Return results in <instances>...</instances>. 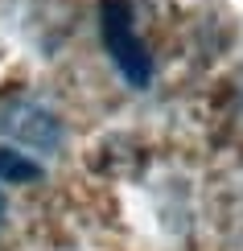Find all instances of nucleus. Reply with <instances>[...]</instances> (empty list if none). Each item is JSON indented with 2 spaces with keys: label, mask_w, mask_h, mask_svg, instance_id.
Segmentation results:
<instances>
[{
  "label": "nucleus",
  "mask_w": 243,
  "mask_h": 251,
  "mask_svg": "<svg viewBox=\"0 0 243 251\" xmlns=\"http://www.w3.org/2000/svg\"><path fill=\"white\" fill-rule=\"evenodd\" d=\"M99 33H103V46H108L115 70L128 78V87H149L153 54L136 33V17H132L128 0H103L99 4Z\"/></svg>",
  "instance_id": "1"
},
{
  "label": "nucleus",
  "mask_w": 243,
  "mask_h": 251,
  "mask_svg": "<svg viewBox=\"0 0 243 251\" xmlns=\"http://www.w3.org/2000/svg\"><path fill=\"white\" fill-rule=\"evenodd\" d=\"M0 136L13 140L29 156H50L62 149V120L46 103H37L29 95H13L0 103Z\"/></svg>",
  "instance_id": "2"
},
{
  "label": "nucleus",
  "mask_w": 243,
  "mask_h": 251,
  "mask_svg": "<svg viewBox=\"0 0 243 251\" xmlns=\"http://www.w3.org/2000/svg\"><path fill=\"white\" fill-rule=\"evenodd\" d=\"M41 177V165L33 161L29 152H21V149H0V181H37Z\"/></svg>",
  "instance_id": "3"
},
{
  "label": "nucleus",
  "mask_w": 243,
  "mask_h": 251,
  "mask_svg": "<svg viewBox=\"0 0 243 251\" xmlns=\"http://www.w3.org/2000/svg\"><path fill=\"white\" fill-rule=\"evenodd\" d=\"M4 214H8V198H4V190H0V226H4Z\"/></svg>",
  "instance_id": "4"
}]
</instances>
